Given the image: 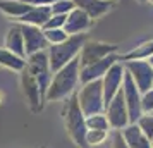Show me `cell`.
<instances>
[{
	"label": "cell",
	"instance_id": "6da1fadb",
	"mask_svg": "<svg viewBox=\"0 0 153 148\" xmlns=\"http://www.w3.org/2000/svg\"><path fill=\"white\" fill-rule=\"evenodd\" d=\"M81 83V62L79 57L53 72L52 83L47 91V102H60L74 95L76 86Z\"/></svg>",
	"mask_w": 153,
	"mask_h": 148
},
{
	"label": "cell",
	"instance_id": "7a4b0ae2",
	"mask_svg": "<svg viewBox=\"0 0 153 148\" xmlns=\"http://www.w3.org/2000/svg\"><path fill=\"white\" fill-rule=\"evenodd\" d=\"M62 120L64 127L69 134V138L77 148H90L86 143V133H88V126H86V115H84L83 109L79 105L77 100V93L71 95L65 100L62 109Z\"/></svg>",
	"mask_w": 153,
	"mask_h": 148
},
{
	"label": "cell",
	"instance_id": "3957f363",
	"mask_svg": "<svg viewBox=\"0 0 153 148\" xmlns=\"http://www.w3.org/2000/svg\"><path fill=\"white\" fill-rule=\"evenodd\" d=\"M86 40H88L86 35H71L60 45H50L47 52H48L52 72H57L59 69H62L64 65H67L74 59H77Z\"/></svg>",
	"mask_w": 153,
	"mask_h": 148
},
{
	"label": "cell",
	"instance_id": "277c9868",
	"mask_svg": "<svg viewBox=\"0 0 153 148\" xmlns=\"http://www.w3.org/2000/svg\"><path fill=\"white\" fill-rule=\"evenodd\" d=\"M77 100H79V105L83 109L84 115L105 112V97L102 79L84 83L83 88L77 91Z\"/></svg>",
	"mask_w": 153,
	"mask_h": 148
},
{
	"label": "cell",
	"instance_id": "5b68a950",
	"mask_svg": "<svg viewBox=\"0 0 153 148\" xmlns=\"http://www.w3.org/2000/svg\"><path fill=\"white\" fill-rule=\"evenodd\" d=\"M19 79H21V88L24 97H26L29 110L33 114H40L43 110L45 103H47V98H45V93H43L40 83L36 81V78L28 67H24L19 72Z\"/></svg>",
	"mask_w": 153,
	"mask_h": 148
},
{
	"label": "cell",
	"instance_id": "8992f818",
	"mask_svg": "<svg viewBox=\"0 0 153 148\" xmlns=\"http://www.w3.org/2000/svg\"><path fill=\"white\" fill-rule=\"evenodd\" d=\"M26 67L33 72V76L40 83L43 93H45V98H47V91H48V86L52 83V78H53V72L50 67L48 52L42 50V52H36L33 55H28L26 57Z\"/></svg>",
	"mask_w": 153,
	"mask_h": 148
},
{
	"label": "cell",
	"instance_id": "52a82bcc",
	"mask_svg": "<svg viewBox=\"0 0 153 148\" xmlns=\"http://www.w3.org/2000/svg\"><path fill=\"white\" fill-rule=\"evenodd\" d=\"M122 93H124V100L126 105H127V110H129V120L131 124H136L139 120V117L143 115V103H141V97L143 93L139 91V88L136 86L132 76L126 71L124 76V85H122Z\"/></svg>",
	"mask_w": 153,
	"mask_h": 148
},
{
	"label": "cell",
	"instance_id": "ba28073f",
	"mask_svg": "<svg viewBox=\"0 0 153 148\" xmlns=\"http://www.w3.org/2000/svg\"><path fill=\"white\" fill-rule=\"evenodd\" d=\"M105 114L108 117L112 131H122L124 127H127L131 124V120H129V110H127V105H126L122 90L112 98V102L108 105L105 107Z\"/></svg>",
	"mask_w": 153,
	"mask_h": 148
},
{
	"label": "cell",
	"instance_id": "9c48e42d",
	"mask_svg": "<svg viewBox=\"0 0 153 148\" xmlns=\"http://www.w3.org/2000/svg\"><path fill=\"white\" fill-rule=\"evenodd\" d=\"M119 47L117 45H112V43H105V42H90L86 40V43L83 45V50L79 54V62L81 67L84 65H90L95 64L98 60H102L105 57L112 55V54H117Z\"/></svg>",
	"mask_w": 153,
	"mask_h": 148
},
{
	"label": "cell",
	"instance_id": "30bf717a",
	"mask_svg": "<svg viewBox=\"0 0 153 148\" xmlns=\"http://www.w3.org/2000/svg\"><path fill=\"white\" fill-rule=\"evenodd\" d=\"M124 65L141 93H146L153 88V67L148 60H127Z\"/></svg>",
	"mask_w": 153,
	"mask_h": 148
},
{
	"label": "cell",
	"instance_id": "8fae6325",
	"mask_svg": "<svg viewBox=\"0 0 153 148\" xmlns=\"http://www.w3.org/2000/svg\"><path fill=\"white\" fill-rule=\"evenodd\" d=\"M124 76H126V65L124 62H115L110 69L107 71L103 76L102 83H103V97H105V107L112 102V98L122 90L124 85Z\"/></svg>",
	"mask_w": 153,
	"mask_h": 148
},
{
	"label": "cell",
	"instance_id": "7c38bea8",
	"mask_svg": "<svg viewBox=\"0 0 153 148\" xmlns=\"http://www.w3.org/2000/svg\"><path fill=\"white\" fill-rule=\"evenodd\" d=\"M21 29H22V36H24L26 57L33 55L36 52H42V50H48L50 45L45 38L43 28H38V26H33V24H21Z\"/></svg>",
	"mask_w": 153,
	"mask_h": 148
},
{
	"label": "cell",
	"instance_id": "4fadbf2b",
	"mask_svg": "<svg viewBox=\"0 0 153 148\" xmlns=\"http://www.w3.org/2000/svg\"><path fill=\"white\" fill-rule=\"evenodd\" d=\"M117 54H112V55L105 57L102 60H98L95 64H90V65H84L81 67V85L84 83H90V81H98V79H103V76L107 74V71L110 69L115 62H119Z\"/></svg>",
	"mask_w": 153,
	"mask_h": 148
},
{
	"label": "cell",
	"instance_id": "5bb4252c",
	"mask_svg": "<svg viewBox=\"0 0 153 148\" xmlns=\"http://www.w3.org/2000/svg\"><path fill=\"white\" fill-rule=\"evenodd\" d=\"M95 24V19H91L81 9H74L67 14V21L64 29L67 31V35H86V31H90Z\"/></svg>",
	"mask_w": 153,
	"mask_h": 148
},
{
	"label": "cell",
	"instance_id": "9a60e30c",
	"mask_svg": "<svg viewBox=\"0 0 153 148\" xmlns=\"http://www.w3.org/2000/svg\"><path fill=\"white\" fill-rule=\"evenodd\" d=\"M77 9L84 10L91 19H100L114 9L112 0H74Z\"/></svg>",
	"mask_w": 153,
	"mask_h": 148
},
{
	"label": "cell",
	"instance_id": "2e32d148",
	"mask_svg": "<svg viewBox=\"0 0 153 148\" xmlns=\"http://www.w3.org/2000/svg\"><path fill=\"white\" fill-rule=\"evenodd\" d=\"M4 47L10 52H14L16 55L24 57L26 59V47H24V36H22V29L21 24L16 22L9 28L7 35H5V40H4Z\"/></svg>",
	"mask_w": 153,
	"mask_h": 148
},
{
	"label": "cell",
	"instance_id": "e0dca14e",
	"mask_svg": "<svg viewBox=\"0 0 153 148\" xmlns=\"http://www.w3.org/2000/svg\"><path fill=\"white\" fill-rule=\"evenodd\" d=\"M120 133L124 136L126 143L129 145V148H153V141L141 131L138 124H129Z\"/></svg>",
	"mask_w": 153,
	"mask_h": 148
},
{
	"label": "cell",
	"instance_id": "ac0fdd59",
	"mask_svg": "<svg viewBox=\"0 0 153 148\" xmlns=\"http://www.w3.org/2000/svg\"><path fill=\"white\" fill-rule=\"evenodd\" d=\"M31 9H33V5L26 4L24 0H0V12L10 17V19H14L16 22L22 16L28 14Z\"/></svg>",
	"mask_w": 153,
	"mask_h": 148
},
{
	"label": "cell",
	"instance_id": "d6986e66",
	"mask_svg": "<svg viewBox=\"0 0 153 148\" xmlns=\"http://www.w3.org/2000/svg\"><path fill=\"white\" fill-rule=\"evenodd\" d=\"M52 17V9L50 5H38V7H33L26 16H22L17 22L21 24H33V26H38V28H43L45 22Z\"/></svg>",
	"mask_w": 153,
	"mask_h": 148
},
{
	"label": "cell",
	"instance_id": "ffe728a7",
	"mask_svg": "<svg viewBox=\"0 0 153 148\" xmlns=\"http://www.w3.org/2000/svg\"><path fill=\"white\" fill-rule=\"evenodd\" d=\"M152 55H153V40H150V42L139 43L132 50L119 55V59H120V62H127V60H148Z\"/></svg>",
	"mask_w": 153,
	"mask_h": 148
},
{
	"label": "cell",
	"instance_id": "44dd1931",
	"mask_svg": "<svg viewBox=\"0 0 153 148\" xmlns=\"http://www.w3.org/2000/svg\"><path fill=\"white\" fill-rule=\"evenodd\" d=\"M0 67H5V69L14 71V72H21L26 67V59L16 55L14 52H10L4 47V48H0Z\"/></svg>",
	"mask_w": 153,
	"mask_h": 148
},
{
	"label": "cell",
	"instance_id": "7402d4cb",
	"mask_svg": "<svg viewBox=\"0 0 153 148\" xmlns=\"http://www.w3.org/2000/svg\"><path fill=\"white\" fill-rule=\"evenodd\" d=\"M86 126L88 129H103V131H110V122L105 112L93 114V115H86Z\"/></svg>",
	"mask_w": 153,
	"mask_h": 148
},
{
	"label": "cell",
	"instance_id": "603a6c76",
	"mask_svg": "<svg viewBox=\"0 0 153 148\" xmlns=\"http://www.w3.org/2000/svg\"><path fill=\"white\" fill-rule=\"evenodd\" d=\"M110 131H103V129H88V133H86V143H88V147L93 148V147H100V145H103L105 141L108 140V136H110Z\"/></svg>",
	"mask_w": 153,
	"mask_h": 148
},
{
	"label": "cell",
	"instance_id": "cb8c5ba5",
	"mask_svg": "<svg viewBox=\"0 0 153 148\" xmlns=\"http://www.w3.org/2000/svg\"><path fill=\"white\" fill-rule=\"evenodd\" d=\"M45 31V38H47V42L48 45H60L64 43L69 35H67V31L64 28H59V29H43Z\"/></svg>",
	"mask_w": 153,
	"mask_h": 148
},
{
	"label": "cell",
	"instance_id": "d4e9b609",
	"mask_svg": "<svg viewBox=\"0 0 153 148\" xmlns=\"http://www.w3.org/2000/svg\"><path fill=\"white\" fill-rule=\"evenodd\" d=\"M50 9H52V14L67 16L71 10L76 9V4H74V0H57L53 5H50Z\"/></svg>",
	"mask_w": 153,
	"mask_h": 148
},
{
	"label": "cell",
	"instance_id": "484cf974",
	"mask_svg": "<svg viewBox=\"0 0 153 148\" xmlns=\"http://www.w3.org/2000/svg\"><path fill=\"white\" fill-rule=\"evenodd\" d=\"M136 124H138V126L141 127V131L153 141V114H143Z\"/></svg>",
	"mask_w": 153,
	"mask_h": 148
},
{
	"label": "cell",
	"instance_id": "4316f807",
	"mask_svg": "<svg viewBox=\"0 0 153 148\" xmlns=\"http://www.w3.org/2000/svg\"><path fill=\"white\" fill-rule=\"evenodd\" d=\"M65 21H67V16H64V14H52V17L45 22L43 29H59V28H64V26H65Z\"/></svg>",
	"mask_w": 153,
	"mask_h": 148
},
{
	"label": "cell",
	"instance_id": "83f0119b",
	"mask_svg": "<svg viewBox=\"0 0 153 148\" xmlns=\"http://www.w3.org/2000/svg\"><path fill=\"white\" fill-rule=\"evenodd\" d=\"M141 103H143V112L145 114H153V88L143 93L141 97Z\"/></svg>",
	"mask_w": 153,
	"mask_h": 148
},
{
	"label": "cell",
	"instance_id": "f1b7e54d",
	"mask_svg": "<svg viewBox=\"0 0 153 148\" xmlns=\"http://www.w3.org/2000/svg\"><path fill=\"white\" fill-rule=\"evenodd\" d=\"M110 140H112V148H129V145L126 143L124 136H122L120 131H114Z\"/></svg>",
	"mask_w": 153,
	"mask_h": 148
},
{
	"label": "cell",
	"instance_id": "f546056e",
	"mask_svg": "<svg viewBox=\"0 0 153 148\" xmlns=\"http://www.w3.org/2000/svg\"><path fill=\"white\" fill-rule=\"evenodd\" d=\"M24 2L33 7H38V5H53L57 0H24Z\"/></svg>",
	"mask_w": 153,
	"mask_h": 148
},
{
	"label": "cell",
	"instance_id": "4dcf8cb0",
	"mask_svg": "<svg viewBox=\"0 0 153 148\" xmlns=\"http://www.w3.org/2000/svg\"><path fill=\"white\" fill-rule=\"evenodd\" d=\"M148 62L152 64V67H153V55H152V57H150V59H148Z\"/></svg>",
	"mask_w": 153,
	"mask_h": 148
},
{
	"label": "cell",
	"instance_id": "1f68e13d",
	"mask_svg": "<svg viewBox=\"0 0 153 148\" xmlns=\"http://www.w3.org/2000/svg\"><path fill=\"white\" fill-rule=\"evenodd\" d=\"M139 4H146V2H150V0H138Z\"/></svg>",
	"mask_w": 153,
	"mask_h": 148
},
{
	"label": "cell",
	"instance_id": "d6a6232c",
	"mask_svg": "<svg viewBox=\"0 0 153 148\" xmlns=\"http://www.w3.org/2000/svg\"><path fill=\"white\" fill-rule=\"evenodd\" d=\"M150 2H152V4H153V0H150Z\"/></svg>",
	"mask_w": 153,
	"mask_h": 148
},
{
	"label": "cell",
	"instance_id": "836d02e7",
	"mask_svg": "<svg viewBox=\"0 0 153 148\" xmlns=\"http://www.w3.org/2000/svg\"><path fill=\"white\" fill-rule=\"evenodd\" d=\"M40 148H45V147H40Z\"/></svg>",
	"mask_w": 153,
	"mask_h": 148
},
{
	"label": "cell",
	"instance_id": "e575fe53",
	"mask_svg": "<svg viewBox=\"0 0 153 148\" xmlns=\"http://www.w3.org/2000/svg\"><path fill=\"white\" fill-rule=\"evenodd\" d=\"M112 2H114V0H112Z\"/></svg>",
	"mask_w": 153,
	"mask_h": 148
}]
</instances>
